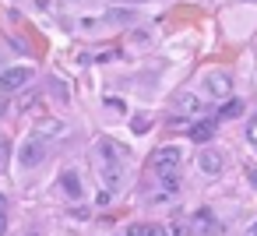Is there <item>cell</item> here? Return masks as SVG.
Wrapping results in <instances>:
<instances>
[{"label":"cell","instance_id":"cell-14","mask_svg":"<svg viewBox=\"0 0 257 236\" xmlns=\"http://www.w3.org/2000/svg\"><path fill=\"white\" fill-rule=\"evenodd\" d=\"M43 134H64V124H57V120H46V124H43Z\"/></svg>","mask_w":257,"mask_h":236},{"label":"cell","instance_id":"cell-16","mask_svg":"<svg viewBox=\"0 0 257 236\" xmlns=\"http://www.w3.org/2000/svg\"><path fill=\"white\" fill-rule=\"evenodd\" d=\"M106 106H109V109H116V113H123V109H127V106H123V99H106Z\"/></svg>","mask_w":257,"mask_h":236},{"label":"cell","instance_id":"cell-1","mask_svg":"<svg viewBox=\"0 0 257 236\" xmlns=\"http://www.w3.org/2000/svg\"><path fill=\"white\" fill-rule=\"evenodd\" d=\"M99 152H102V183H106V190H113L116 183H120V148L109 141V138H99V145H95Z\"/></svg>","mask_w":257,"mask_h":236},{"label":"cell","instance_id":"cell-13","mask_svg":"<svg viewBox=\"0 0 257 236\" xmlns=\"http://www.w3.org/2000/svg\"><path fill=\"white\" fill-rule=\"evenodd\" d=\"M131 131H134V134H148V131H152V120H148V116H134V120H131Z\"/></svg>","mask_w":257,"mask_h":236},{"label":"cell","instance_id":"cell-19","mask_svg":"<svg viewBox=\"0 0 257 236\" xmlns=\"http://www.w3.org/2000/svg\"><path fill=\"white\" fill-rule=\"evenodd\" d=\"M0 208H4V194H0Z\"/></svg>","mask_w":257,"mask_h":236},{"label":"cell","instance_id":"cell-15","mask_svg":"<svg viewBox=\"0 0 257 236\" xmlns=\"http://www.w3.org/2000/svg\"><path fill=\"white\" fill-rule=\"evenodd\" d=\"M246 141L257 145V120H250V127H246Z\"/></svg>","mask_w":257,"mask_h":236},{"label":"cell","instance_id":"cell-5","mask_svg":"<svg viewBox=\"0 0 257 236\" xmlns=\"http://www.w3.org/2000/svg\"><path fill=\"white\" fill-rule=\"evenodd\" d=\"M208 92L218 95V99H229V92H232V78H229V71H211V74H208Z\"/></svg>","mask_w":257,"mask_h":236},{"label":"cell","instance_id":"cell-3","mask_svg":"<svg viewBox=\"0 0 257 236\" xmlns=\"http://www.w3.org/2000/svg\"><path fill=\"white\" fill-rule=\"evenodd\" d=\"M29 81H32V67H11V71H4V74H0V92H4V95H11V92L25 88Z\"/></svg>","mask_w":257,"mask_h":236},{"label":"cell","instance_id":"cell-2","mask_svg":"<svg viewBox=\"0 0 257 236\" xmlns=\"http://www.w3.org/2000/svg\"><path fill=\"white\" fill-rule=\"evenodd\" d=\"M152 166H155V173L162 176V183L169 187V190H176V169H180V148H159L155 155H152Z\"/></svg>","mask_w":257,"mask_h":236},{"label":"cell","instance_id":"cell-4","mask_svg":"<svg viewBox=\"0 0 257 236\" xmlns=\"http://www.w3.org/2000/svg\"><path fill=\"white\" fill-rule=\"evenodd\" d=\"M43 159H46V148H43V141H39V138H29V141L22 145V152H18V162H22L25 169L39 166Z\"/></svg>","mask_w":257,"mask_h":236},{"label":"cell","instance_id":"cell-10","mask_svg":"<svg viewBox=\"0 0 257 236\" xmlns=\"http://www.w3.org/2000/svg\"><path fill=\"white\" fill-rule=\"evenodd\" d=\"M176 106H180V109H183V113H197V109H201V102H197V99H194V95H190V92H183V95H180V102H176Z\"/></svg>","mask_w":257,"mask_h":236},{"label":"cell","instance_id":"cell-9","mask_svg":"<svg viewBox=\"0 0 257 236\" xmlns=\"http://www.w3.org/2000/svg\"><path fill=\"white\" fill-rule=\"evenodd\" d=\"M127 232H134V236H166L162 225H131Z\"/></svg>","mask_w":257,"mask_h":236},{"label":"cell","instance_id":"cell-6","mask_svg":"<svg viewBox=\"0 0 257 236\" xmlns=\"http://www.w3.org/2000/svg\"><path fill=\"white\" fill-rule=\"evenodd\" d=\"M197 166H201V173L215 176V173H222V155H218V152H211V148H204V152L197 155Z\"/></svg>","mask_w":257,"mask_h":236},{"label":"cell","instance_id":"cell-8","mask_svg":"<svg viewBox=\"0 0 257 236\" xmlns=\"http://www.w3.org/2000/svg\"><path fill=\"white\" fill-rule=\"evenodd\" d=\"M211 134H215V120H197L194 127H190V138L201 145V141H211Z\"/></svg>","mask_w":257,"mask_h":236},{"label":"cell","instance_id":"cell-7","mask_svg":"<svg viewBox=\"0 0 257 236\" xmlns=\"http://www.w3.org/2000/svg\"><path fill=\"white\" fill-rule=\"evenodd\" d=\"M60 187H64V194H67V197H74V201L85 194V183H81V176H78L74 169H67V173L60 176Z\"/></svg>","mask_w":257,"mask_h":236},{"label":"cell","instance_id":"cell-18","mask_svg":"<svg viewBox=\"0 0 257 236\" xmlns=\"http://www.w3.org/2000/svg\"><path fill=\"white\" fill-rule=\"evenodd\" d=\"M246 236H257V222H253V225H250V229H246Z\"/></svg>","mask_w":257,"mask_h":236},{"label":"cell","instance_id":"cell-17","mask_svg":"<svg viewBox=\"0 0 257 236\" xmlns=\"http://www.w3.org/2000/svg\"><path fill=\"white\" fill-rule=\"evenodd\" d=\"M8 229V218H4V208H0V232H4Z\"/></svg>","mask_w":257,"mask_h":236},{"label":"cell","instance_id":"cell-12","mask_svg":"<svg viewBox=\"0 0 257 236\" xmlns=\"http://www.w3.org/2000/svg\"><path fill=\"white\" fill-rule=\"evenodd\" d=\"M8 162H11V141L0 134V169H8Z\"/></svg>","mask_w":257,"mask_h":236},{"label":"cell","instance_id":"cell-11","mask_svg":"<svg viewBox=\"0 0 257 236\" xmlns=\"http://www.w3.org/2000/svg\"><path fill=\"white\" fill-rule=\"evenodd\" d=\"M239 113H243V102H239V99L222 102V116H225V120H232V116H239Z\"/></svg>","mask_w":257,"mask_h":236}]
</instances>
